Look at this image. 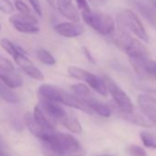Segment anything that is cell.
Returning a JSON list of instances; mask_svg holds the SVG:
<instances>
[{"instance_id":"obj_12","label":"cell","mask_w":156,"mask_h":156,"mask_svg":"<svg viewBox=\"0 0 156 156\" xmlns=\"http://www.w3.org/2000/svg\"><path fill=\"white\" fill-rule=\"evenodd\" d=\"M131 1L140 15L149 22V24L153 28H156V11L151 3H149L146 0H131Z\"/></svg>"},{"instance_id":"obj_37","label":"cell","mask_w":156,"mask_h":156,"mask_svg":"<svg viewBox=\"0 0 156 156\" xmlns=\"http://www.w3.org/2000/svg\"><path fill=\"white\" fill-rule=\"evenodd\" d=\"M46 2L48 3V5L52 9H56V6H55V0H46Z\"/></svg>"},{"instance_id":"obj_18","label":"cell","mask_w":156,"mask_h":156,"mask_svg":"<svg viewBox=\"0 0 156 156\" xmlns=\"http://www.w3.org/2000/svg\"><path fill=\"white\" fill-rule=\"evenodd\" d=\"M24 123L26 125V127L28 128V129L38 139H41L43 137V135L50 130H46L44 129H42L34 119L33 115L30 112H27L24 115ZM55 130V129H54Z\"/></svg>"},{"instance_id":"obj_35","label":"cell","mask_w":156,"mask_h":156,"mask_svg":"<svg viewBox=\"0 0 156 156\" xmlns=\"http://www.w3.org/2000/svg\"><path fill=\"white\" fill-rule=\"evenodd\" d=\"M88 1L92 7L98 9V8H101V7L105 6L108 3V0H88Z\"/></svg>"},{"instance_id":"obj_20","label":"cell","mask_w":156,"mask_h":156,"mask_svg":"<svg viewBox=\"0 0 156 156\" xmlns=\"http://www.w3.org/2000/svg\"><path fill=\"white\" fill-rule=\"evenodd\" d=\"M61 123L67 129H69L71 132L73 133H76V134H80L83 130L82 126L80 124V122L78 121V119L73 117L72 114L69 115L68 113L66 114V116L61 120Z\"/></svg>"},{"instance_id":"obj_44","label":"cell","mask_w":156,"mask_h":156,"mask_svg":"<svg viewBox=\"0 0 156 156\" xmlns=\"http://www.w3.org/2000/svg\"><path fill=\"white\" fill-rule=\"evenodd\" d=\"M14 1H15V0H14Z\"/></svg>"},{"instance_id":"obj_23","label":"cell","mask_w":156,"mask_h":156,"mask_svg":"<svg viewBox=\"0 0 156 156\" xmlns=\"http://www.w3.org/2000/svg\"><path fill=\"white\" fill-rule=\"evenodd\" d=\"M67 72L69 73V75L76 80H80L83 82H86L87 79L88 78L90 72L82 69L80 67H77V66H69L67 69Z\"/></svg>"},{"instance_id":"obj_34","label":"cell","mask_w":156,"mask_h":156,"mask_svg":"<svg viewBox=\"0 0 156 156\" xmlns=\"http://www.w3.org/2000/svg\"><path fill=\"white\" fill-rule=\"evenodd\" d=\"M77 9H79L81 11H88L90 10V7L87 0H74Z\"/></svg>"},{"instance_id":"obj_8","label":"cell","mask_w":156,"mask_h":156,"mask_svg":"<svg viewBox=\"0 0 156 156\" xmlns=\"http://www.w3.org/2000/svg\"><path fill=\"white\" fill-rule=\"evenodd\" d=\"M59 103L65 105L67 107L75 108V109H79V110H81L85 113H87V114H93V111L87 106L85 99L77 97L73 94L67 93L63 89L61 93V96L59 98Z\"/></svg>"},{"instance_id":"obj_14","label":"cell","mask_w":156,"mask_h":156,"mask_svg":"<svg viewBox=\"0 0 156 156\" xmlns=\"http://www.w3.org/2000/svg\"><path fill=\"white\" fill-rule=\"evenodd\" d=\"M0 80L12 89L20 87L23 85L21 75L15 70L9 72L0 71Z\"/></svg>"},{"instance_id":"obj_39","label":"cell","mask_w":156,"mask_h":156,"mask_svg":"<svg viewBox=\"0 0 156 156\" xmlns=\"http://www.w3.org/2000/svg\"><path fill=\"white\" fill-rule=\"evenodd\" d=\"M0 156H7L6 153H5V151L1 149V147H0Z\"/></svg>"},{"instance_id":"obj_16","label":"cell","mask_w":156,"mask_h":156,"mask_svg":"<svg viewBox=\"0 0 156 156\" xmlns=\"http://www.w3.org/2000/svg\"><path fill=\"white\" fill-rule=\"evenodd\" d=\"M86 83L91 89H93L99 95H101L103 97L108 96V87H107V85H106L103 78H100V77L97 76L96 74L90 73Z\"/></svg>"},{"instance_id":"obj_42","label":"cell","mask_w":156,"mask_h":156,"mask_svg":"<svg viewBox=\"0 0 156 156\" xmlns=\"http://www.w3.org/2000/svg\"><path fill=\"white\" fill-rule=\"evenodd\" d=\"M0 147H1V139H0Z\"/></svg>"},{"instance_id":"obj_2","label":"cell","mask_w":156,"mask_h":156,"mask_svg":"<svg viewBox=\"0 0 156 156\" xmlns=\"http://www.w3.org/2000/svg\"><path fill=\"white\" fill-rule=\"evenodd\" d=\"M82 18L88 26L101 35L108 36L115 31V20L108 14L90 9L88 11H82Z\"/></svg>"},{"instance_id":"obj_13","label":"cell","mask_w":156,"mask_h":156,"mask_svg":"<svg viewBox=\"0 0 156 156\" xmlns=\"http://www.w3.org/2000/svg\"><path fill=\"white\" fill-rule=\"evenodd\" d=\"M62 89L50 84H42L38 88V96L40 98L51 100L59 103V98Z\"/></svg>"},{"instance_id":"obj_21","label":"cell","mask_w":156,"mask_h":156,"mask_svg":"<svg viewBox=\"0 0 156 156\" xmlns=\"http://www.w3.org/2000/svg\"><path fill=\"white\" fill-rule=\"evenodd\" d=\"M0 98L11 104L20 103L19 96L12 90V88L9 87L1 80H0Z\"/></svg>"},{"instance_id":"obj_43","label":"cell","mask_w":156,"mask_h":156,"mask_svg":"<svg viewBox=\"0 0 156 156\" xmlns=\"http://www.w3.org/2000/svg\"><path fill=\"white\" fill-rule=\"evenodd\" d=\"M106 156H108V155H106Z\"/></svg>"},{"instance_id":"obj_36","label":"cell","mask_w":156,"mask_h":156,"mask_svg":"<svg viewBox=\"0 0 156 156\" xmlns=\"http://www.w3.org/2000/svg\"><path fill=\"white\" fill-rule=\"evenodd\" d=\"M82 51H83L84 54L86 55V57L87 58V60H88L89 62H93V63H95V62H95V60H94V58L92 57V55H91L90 51H89L86 47H83V48H82Z\"/></svg>"},{"instance_id":"obj_28","label":"cell","mask_w":156,"mask_h":156,"mask_svg":"<svg viewBox=\"0 0 156 156\" xmlns=\"http://www.w3.org/2000/svg\"><path fill=\"white\" fill-rule=\"evenodd\" d=\"M15 6L9 0H0V11L6 15H11L15 12Z\"/></svg>"},{"instance_id":"obj_30","label":"cell","mask_w":156,"mask_h":156,"mask_svg":"<svg viewBox=\"0 0 156 156\" xmlns=\"http://www.w3.org/2000/svg\"><path fill=\"white\" fill-rule=\"evenodd\" d=\"M13 70H15L13 63L9 59L0 55V71L9 72V71H13Z\"/></svg>"},{"instance_id":"obj_31","label":"cell","mask_w":156,"mask_h":156,"mask_svg":"<svg viewBox=\"0 0 156 156\" xmlns=\"http://www.w3.org/2000/svg\"><path fill=\"white\" fill-rule=\"evenodd\" d=\"M41 152H42L43 156H64V154H62V152L56 151L55 149H53L44 143L41 148Z\"/></svg>"},{"instance_id":"obj_22","label":"cell","mask_w":156,"mask_h":156,"mask_svg":"<svg viewBox=\"0 0 156 156\" xmlns=\"http://www.w3.org/2000/svg\"><path fill=\"white\" fill-rule=\"evenodd\" d=\"M71 89H72L73 95L79 97V98H81L83 99H86V98H88L92 97L91 89L87 84L77 83V84L72 85Z\"/></svg>"},{"instance_id":"obj_7","label":"cell","mask_w":156,"mask_h":156,"mask_svg":"<svg viewBox=\"0 0 156 156\" xmlns=\"http://www.w3.org/2000/svg\"><path fill=\"white\" fill-rule=\"evenodd\" d=\"M40 107L51 120L61 122L67 114L66 110L61 106V104L54 101L40 98Z\"/></svg>"},{"instance_id":"obj_11","label":"cell","mask_w":156,"mask_h":156,"mask_svg":"<svg viewBox=\"0 0 156 156\" xmlns=\"http://www.w3.org/2000/svg\"><path fill=\"white\" fill-rule=\"evenodd\" d=\"M138 103L141 112L153 123L156 122V99L147 95H140Z\"/></svg>"},{"instance_id":"obj_15","label":"cell","mask_w":156,"mask_h":156,"mask_svg":"<svg viewBox=\"0 0 156 156\" xmlns=\"http://www.w3.org/2000/svg\"><path fill=\"white\" fill-rule=\"evenodd\" d=\"M119 114L123 119H125V120H127V121H129L130 123H133L135 125L140 126V127L150 128L154 124L143 113L139 114V113H135L134 111L131 112V113H124V112H122V111H120L119 109Z\"/></svg>"},{"instance_id":"obj_41","label":"cell","mask_w":156,"mask_h":156,"mask_svg":"<svg viewBox=\"0 0 156 156\" xmlns=\"http://www.w3.org/2000/svg\"><path fill=\"white\" fill-rule=\"evenodd\" d=\"M1 30H2V26H1V23H0V32H1Z\"/></svg>"},{"instance_id":"obj_32","label":"cell","mask_w":156,"mask_h":156,"mask_svg":"<svg viewBox=\"0 0 156 156\" xmlns=\"http://www.w3.org/2000/svg\"><path fill=\"white\" fill-rule=\"evenodd\" d=\"M128 151L132 156H148L146 151L138 145H130L128 148Z\"/></svg>"},{"instance_id":"obj_26","label":"cell","mask_w":156,"mask_h":156,"mask_svg":"<svg viewBox=\"0 0 156 156\" xmlns=\"http://www.w3.org/2000/svg\"><path fill=\"white\" fill-rule=\"evenodd\" d=\"M142 78H151L156 79V62L152 60H149L144 65Z\"/></svg>"},{"instance_id":"obj_24","label":"cell","mask_w":156,"mask_h":156,"mask_svg":"<svg viewBox=\"0 0 156 156\" xmlns=\"http://www.w3.org/2000/svg\"><path fill=\"white\" fill-rule=\"evenodd\" d=\"M0 46H1L3 48V50L6 51L12 58H14L20 52L23 51L20 47L16 46L11 41H9L7 38H3L0 40Z\"/></svg>"},{"instance_id":"obj_4","label":"cell","mask_w":156,"mask_h":156,"mask_svg":"<svg viewBox=\"0 0 156 156\" xmlns=\"http://www.w3.org/2000/svg\"><path fill=\"white\" fill-rule=\"evenodd\" d=\"M103 79L107 85L108 91L111 95L117 108L124 113H131L134 111V105L129 97L121 89V87L110 77L105 75Z\"/></svg>"},{"instance_id":"obj_27","label":"cell","mask_w":156,"mask_h":156,"mask_svg":"<svg viewBox=\"0 0 156 156\" xmlns=\"http://www.w3.org/2000/svg\"><path fill=\"white\" fill-rule=\"evenodd\" d=\"M140 135L144 146L147 148L156 149V136L154 134L149 131H141Z\"/></svg>"},{"instance_id":"obj_29","label":"cell","mask_w":156,"mask_h":156,"mask_svg":"<svg viewBox=\"0 0 156 156\" xmlns=\"http://www.w3.org/2000/svg\"><path fill=\"white\" fill-rule=\"evenodd\" d=\"M15 9L20 13V14H25V15H30L31 11L30 9L29 8V6L23 2L22 0H15Z\"/></svg>"},{"instance_id":"obj_5","label":"cell","mask_w":156,"mask_h":156,"mask_svg":"<svg viewBox=\"0 0 156 156\" xmlns=\"http://www.w3.org/2000/svg\"><path fill=\"white\" fill-rule=\"evenodd\" d=\"M9 22L16 30L24 34H38L40 28L38 27V20L32 15L15 14L9 18Z\"/></svg>"},{"instance_id":"obj_3","label":"cell","mask_w":156,"mask_h":156,"mask_svg":"<svg viewBox=\"0 0 156 156\" xmlns=\"http://www.w3.org/2000/svg\"><path fill=\"white\" fill-rule=\"evenodd\" d=\"M118 23L119 28L132 32L142 41L148 42L149 36L141 21L133 11L129 9H125L121 13H119L118 16Z\"/></svg>"},{"instance_id":"obj_33","label":"cell","mask_w":156,"mask_h":156,"mask_svg":"<svg viewBox=\"0 0 156 156\" xmlns=\"http://www.w3.org/2000/svg\"><path fill=\"white\" fill-rule=\"evenodd\" d=\"M28 1L30 2V6L32 7L35 13L39 17H41L42 16V9H41V3H40L39 0H28Z\"/></svg>"},{"instance_id":"obj_25","label":"cell","mask_w":156,"mask_h":156,"mask_svg":"<svg viewBox=\"0 0 156 156\" xmlns=\"http://www.w3.org/2000/svg\"><path fill=\"white\" fill-rule=\"evenodd\" d=\"M36 56L38 60L46 65H54L56 63L55 58L52 54L45 49H39L36 51Z\"/></svg>"},{"instance_id":"obj_9","label":"cell","mask_w":156,"mask_h":156,"mask_svg":"<svg viewBox=\"0 0 156 156\" xmlns=\"http://www.w3.org/2000/svg\"><path fill=\"white\" fill-rule=\"evenodd\" d=\"M55 6L58 11L67 20L73 22H80L81 16L78 9L73 3V0H55Z\"/></svg>"},{"instance_id":"obj_19","label":"cell","mask_w":156,"mask_h":156,"mask_svg":"<svg viewBox=\"0 0 156 156\" xmlns=\"http://www.w3.org/2000/svg\"><path fill=\"white\" fill-rule=\"evenodd\" d=\"M33 118L35 121L44 129L46 130H54L55 128L51 122V120L45 115V113L42 111L41 107L39 105L35 106L33 110Z\"/></svg>"},{"instance_id":"obj_6","label":"cell","mask_w":156,"mask_h":156,"mask_svg":"<svg viewBox=\"0 0 156 156\" xmlns=\"http://www.w3.org/2000/svg\"><path fill=\"white\" fill-rule=\"evenodd\" d=\"M16 64L28 76L37 81H43L44 80V74L27 57L24 51L20 52L14 58Z\"/></svg>"},{"instance_id":"obj_38","label":"cell","mask_w":156,"mask_h":156,"mask_svg":"<svg viewBox=\"0 0 156 156\" xmlns=\"http://www.w3.org/2000/svg\"><path fill=\"white\" fill-rule=\"evenodd\" d=\"M150 2L151 3V5H152V7L154 8V9H155V11H156V0H150Z\"/></svg>"},{"instance_id":"obj_1","label":"cell","mask_w":156,"mask_h":156,"mask_svg":"<svg viewBox=\"0 0 156 156\" xmlns=\"http://www.w3.org/2000/svg\"><path fill=\"white\" fill-rule=\"evenodd\" d=\"M41 140L62 154H68L71 156H84L86 154L83 146L70 134L50 130L43 135Z\"/></svg>"},{"instance_id":"obj_40","label":"cell","mask_w":156,"mask_h":156,"mask_svg":"<svg viewBox=\"0 0 156 156\" xmlns=\"http://www.w3.org/2000/svg\"><path fill=\"white\" fill-rule=\"evenodd\" d=\"M151 93H152V94H153V95L156 97V90H153V91H151Z\"/></svg>"},{"instance_id":"obj_17","label":"cell","mask_w":156,"mask_h":156,"mask_svg":"<svg viewBox=\"0 0 156 156\" xmlns=\"http://www.w3.org/2000/svg\"><path fill=\"white\" fill-rule=\"evenodd\" d=\"M85 101L87 104V106L90 108V109L93 111V113L95 112L104 118H108L111 116V108L108 105L98 101V99L92 97L86 98Z\"/></svg>"},{"instance_id":"obj_10","label":"cell","mask_w":156,"mask_h":156,"mask_svg":"<svg viewBox=\"0 0 156 156\" xmlns=\"http://www.w3.org/2000/svg\"><path fill=\"white\" fill-rule=\"evenodd\" d=\"M54 30L62 37L75 38L84 33V26L80 22H62L54 26Z\"/></svg>"}]
</instances>
